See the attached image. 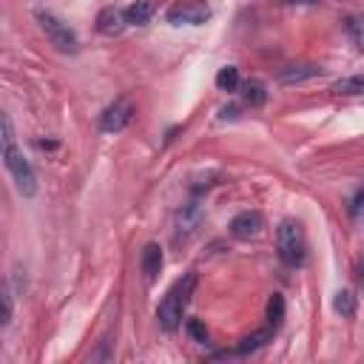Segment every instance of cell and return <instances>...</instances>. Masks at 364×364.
I'll list each match as a JSON object with an SVG mask.
<instances>
[{
  "label": "cell",
  "instance_id": "7a4b0ae2",
  "mask_svg": "<svg viewBox=\"0 0 364 364\" xmlns=\"http://www.w3.org/2000/svg\"><path fill=\"white\" fill-rule=\"evenodd\" d=\"M3 162H6L14 185H17V191L23 196H34L37 193V176H34L28 159L14 145V131H11V119L9 117H3Z\"/></svg>",
  "mask_w": 364,
  "mask_h": 364
},
{
  "label": "cell",
  "instance_id": "5b68a950",
  "mask_svg": "<svg viewBox=\"0 0 364 364\" xmlns=\"http://www.w3.org/2000/svg\"><path fill=\"white\" fill-rule=\"evenodd\" d=\"M208 17H210V9H208V3H202V0L179 3V6L168 9V14H165V20H168L171 26H202Z\"/></svg>",
  "mask_w": 364,
  "mask_h": 364
},
{
  "label": "cell",
  "instance_id": "ac0fdd59",
  "mask_svg": "<svg viewBox=\"0 0 364 364\" xmlns=\"http://www.w3.org/2000/svg\"><path fill=\"white\" fill-rule=\"evenodd\" d=\"M185 327H188V336H191L193 341H199V344H205V341H208V327H205L199 318H188V324H185Z\"/></svg>",
  "mask_w": 364,
  "mask_h": 364
},
{
  "label": "cell",
  "instance_id": "2e32d148",
  "mask_svg": "<svg viewBox=\"0 0 364 364\" xmlns=\"http://www.w3.org/2000/svg\"><path fill=\"white\" fill-rule=\"evenodd\" d=\"M216 88H219V91H236V88H239V68H233V65L219 68V74H216Z\"/></svg>",
  "mask_w": 364,
  "mask_h": 364
},
{
  "label": "cell",
  "instance_id": "277c9868",
  "mask_svg": "<svg viewBox=\"0 0 364 364\" xmlns=\"http://www.w3.org/2000/svg\"><path fill=\"white\" fill-rule=\"evenodd\" d=\"M37 20H40L43 31L48 34L51 46H57L60 51H77V34L68 28V23H63L60 17H54V14H48V11H40Z\"/></svg>",
  "mask_w": 364,
  "mask_h": 364
},
{
  "label": "cell",
  "instance_id": "ffe728a7",
  "mask_svg": "<svg viewBox=\"0 0 364 364\" xmlns=\"http://www.w3.org/2000/svg\"><path fill=\"white\" fill-rule=\"evenodd\" d=\"M11 321V290H9V284L3 287V327Z\"/></svg>",
  "mask_w": 364,
  "mask_h": 364
},
{
  "label": "cell",
  "instance_id": "ba28073f",
  "mask_svg": "<svg viewBox=\"0 0 364 364\" xmlns=\"http://www.w3.org/2000/svg\"><path fill=\"white\" fill-rule=\"evenodd\" d=\"M321 74V65H316V63H299V65H284V68H279V82H287V85H293V82H304V80H313V77H318Z\"/></svg>",
  "mask_w": 364,
  "mask_h": 364
},
{
  "label": "cell",
  "instance_id": "d6986e66",
  "mask_svg": "<svg viewBox=\"0 0 364 364\" xmlns=\"http://www.w3.org/2000/svg\"><path fill=\"white\" fill-rule=\"evenodd\" d=\"M347 28H350V34L358 40V46L364 48V23L355 20V17H347Z\"/></svg>",
  "mask_w": 364,
  "mask_h": 364
},
{
  "label": "cell",
  "instance_id": "5bb4252c",
  "mask_svg": "<svg viewBox=\"0 0 364 364\" xmlns=\"http://www.w3.org/2000/svg\"><path fill=\"white\" fill-rule=\"evenodd\" d=\"M242 97H245V102H247L250 108H259V105H264L267 91H264V85H262L259 80H250V82L242 85Z\"/></svg>",
  "mask_w": 364,
  "mask_h": 364
},
{
  "label": "cell",
  "instance_id": "30bf717a",
  "mask_svg": "<svg viewBox=\"0 0 364 364\" xmlns=\"http://www.w3.org/2000/svg\"><path fill=\"white\" fill-rule=\"evenodd\" d=\"M139 267L148 279H156V273L162 270V247L156 242H148L142 247V256H139Z\"/></svg>",
  "mask_w": 364,
  "mask_h": 364
},
{
  "label": "cell",
  "instance_id": "8992f818",
  "mask_svg": "<svg viewBox=\"0 0 364 364\" xmlns=\"http://www.w3.org/2000/svg\"><path fill=\"white\" fill-rule=\"evenodd\" d=\"M134 119V105L128 100H114L102 114H100V128L105 134H117L122 128H128V122Z\"/></svg>",
  "mask_w": 364,
  "mask_h": 364
},
{
  "label": "cell",
  "instance_id": "7c38bea8",
  "mask_svg": "<svg viewBox=\"0 0 364 364\" xmlns=\"http://www.w3.org/2000/svg\"><path fill=\"white\" fill-rule=\"evenodd\" d=\"M273 327H264V330H259V333H253V336H247V338H242V344L239 347H233L230 353H225V355H245V353H253V350H259L267 338H273Z\"/></svg>",
  "mask_w": 364,
  "mask_h": 364
},
{
  "label": "cell",
  "instance_id": "52a82bcc",
  "mask_svg": "<svg viewBox=\"0 0 364 364\" xmlns=\"http://www.w3.org/2000/svg\"><path fill=\"white\" fill-rule=\"evenodd\" d=\"M262 228H264V216L259 210H242L230 219V233L236 239H253L262 233Z\"/></svg>",
  "mask_w": 364,
  "mask_h": 364
},
{
  "label": "cell",
  "instance_id": "8fae6325",
  "mask_svg": "<svg viewBox=\"0 0 364 364\" xmlns=\"http://www.w3.org/2000/svg\"><path fill=\"white\" fill-rule=\"evenodd\" d=\"M154 9H156V0H136V3H131L125 9V17H128L131 26H145L151 20Z\"/></svg>",
  "mask_w": 364,
  "mask_h": 364
},
{
  "label": "cell",
  "instance_id": "9a60e30c",
  "mask_svg": "<svg viewBox=\"0 0 364 364\" xmlns=\"http://www.w3.org/2000/svg\"><path fill=\"white\" fill-rule=\"evenodd\" d=\"M282 318H284V299H282V293H273L267 299V327L279 330Z\"/></svg>",
  "mask_w": 364,
  "mask_h": 364
},
{
  "label": "cell",
  "instance_id": "3957f363",
  "mask_svg": "<svg viewBox=\"0 0 364 364\" xmlns=\"http://www.w3.org/2000/svg\"><path fill=\"white\" fill-rule=\"evenodd\" d=\"M276 245H279V259L287 264V267H301L304 264V230L299 222L293 219H284L276 230Z\"/></svg>",
  "mask_w": 364,
  "mask_h": 364
},
{
  "label": "cell",
  "instance_id": "9c48e42d",
  "mask_svg": "<svg viewBox=\"0 0 364 364\" xmlns=\"http://www.w3.org/2000/svg\"><path fill=\"white\" fill-rule=\"evenodd\" d=\"M125 26H128V17H125L122 9L108 6L97 14V31H102V34H119Z\"/></svg>",
  "mask_w": 364,
  "mask_h": 364
},
{
  "label": "cell",
  "instance_id": "44dd1931",
  "mask_svg": "<svg viewBox=\"0 0 364 364\" xmlns=\"http://www.w3.org/2000/svg\"><path fill=\"white\" fill-rule=\"evenodd\" d=\"M282 3H316V0H282Z\"/></svg>",
  "mask_w": 364,
  "mask_h": 364
},
{
  "label": "cell",
  "instance_id": "e0dca14e",
  "mask_svg": "<svg viewBox=\"0 0 364 364\" xmlns=\"http://www.w3.org/2000/svg\"><path fill=\"white\" fill-rule=\"evenodd\" d=\"M333 307H336V313H341V316H353L355 313V296L350 293V290H338L336 293V301H333Z\"/></svg>",
  "mask_w": 364,
  "mask_h": 364
},
{
  "label": "cell",
  "instance_id": "6da1fadb",
  "mask_svg": "<svg viewBox=\"0 0 364 364\" xmlns=\"http://www.w3.org/2000/svg\"><path fill=\"white\" fill-rule=\"evenodd\" d=\"M193 287H196V276L188 273V276H182L179 282H173L171 290L162 296V301H159V307H156V321H159V327H162L165 333H173V330L182 324V313H185V307H188V301H191Z\"/></svg>",
  "mask_w": 364,
  "mask_h": 364
},
{
  "label": "cell",
  "instance_id": "4fadbf2b",
  "mask_svg": "<svg viewBox=\"0 0 364 364\" xmlns=\"http://www.w3.org/2000/svg\"><path fill=\"white\" fill-rule=\"evenodd\" d=\"M333 94H338V97H358V94H364V74H353V77H341V80H336L333 82V88H330Z\"/></svg>",
  "mask_w": 364,
  "mask_h": 364
}]
</instances>
